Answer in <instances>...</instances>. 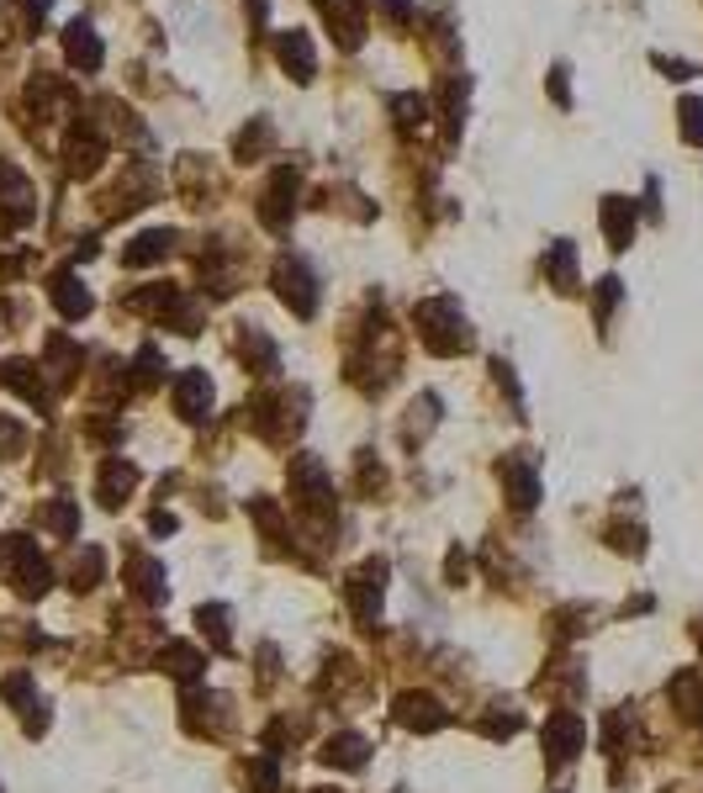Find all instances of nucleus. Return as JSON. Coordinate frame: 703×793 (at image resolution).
Here are the masks:
<instances>
[{
	"label": "nucleus",
	"instance_id": "a211bd4d",
	"mask_svg": "<svg viewBox=\"0 0 703 793\" xmlns=\"http://www.w3.org/2000/svg\"><path fill=\"white\" fill-rule=\"evenodd\" d=\"M159 667L170 671V677H181V682H191V677H201L207 656H201L196 645H185V641H164V651H159Z\"/></svg>",
	"mask_w": 703,
	"mask_h": 793
},
{
	"label": "nucleus",
	"instance_id": "6e6552de",
	"mask_svg": "<svg viewBox=\"0 0 703 793\" xmlns=\"http://www.w3.org/2000/svg\"><path fill=\"white\" fill-rule=\"evenodd\" d=\"M392 720L407 725V731H439V725H450V709L434 699V693H397Z\"/></svg>",
	"mask_w": 703,
	"mask_h": 793
},
{
	"label": "nucleus",
	"instance_id": "c756f323",
	"mask_svg": "<svg viewBox=\"0 0 703 793\" xmlns=\"http://www.w3.org/2000/svg\"><path fill=\"white\" fill-rule=\"evenodd\" d=\"M682 138L703 143V101H682Z\"/></svg>",
	"mask_w": 703,
	"mask_h": 793
},
{
	"label": "nucleus",
	"instance_id": "a878e982",
	"mask_svg": "<svg viewBox=\"0 0 703 793\" xmlns=\"http://www.w3.org/2000/svg\"><path fill=\"white\" fill-rule=\"evenodd\" d=\"M101 572H106V555H101V550H80V555H74V587H95Z\"/></svg>",
	"mask_w": 703,
	"mask_h": 793
},
{
	"label": "nucleus",
	"instance_id": "f8f14e48",
	"mask_svg": "<svg viewBox=\"0 0 703 793\" xmlns=\"http://www.w3.org/2000/svg\"><path fill=\"white\" fill-rule=\"evenodd\" d=\"M138 487V466L132 460H106L101 466V482H95V497L106 503V508H123L127 492Z\"/></svg>",
	"mask_w": 703,
	"mask_h": 793
},
{
	"label": "nucleus",
	"instance_id": "f3484780",
	"mask_svg": "<svg viewBox=\"0 0 703 793\" xmlns=\"http://www.w3.org/2000/svg\"><path fill=\"white\" fill-rule=\"evenodd\" d=\"M366 735H329V740H323V762L329 767H344V772H360V767H366Z\"/></svg>",
	"mask_w": 703,
	"mask_h": 793
},
{
	"label": "nucleus",
	"instance_id": "b1692460",
	"mask_svg": "<svg viewBox=\"0 0 703 793\" xmlns=\"http://www.w3.org/2000/svg\"><path fill=\"white\" fill-rule=\"evenodd\" d=\"M37 524L54 529L59 540H74V535H80V508H74V503H43V508H37Z\"/></svg>",
	"mask_w": 703,
	"mask_h": 793
},
{
	"label": "nucleus",
	"instance_id": "4be33fe9",
	"mask_svg": "<svg viewBox=\"0 0 703 793\" xmlns=\"http://www.w3.org/2000/svg\"><path fill=\"white\" fill-rule=\"evenodd\" d=\"M196 624H201V635H207L217 651H233V613L222 609V604H201Z\"/></svg>",
	"mask_w": 703,
	"mask_h": 793
},
{
	"label": "nucleus",
	"instance_id": "39448f33",
	"mask_svg": "<svg viewBox=\"0 0 703 793\" xmlns=\"http://www.w3.org/2000/svg\"><path fill=\"white\" fill-rule=\"evenodd\" d=\"M497 482H503V492H508V503L519 508V514H529L534 503H540V476H534V460L523 456H503L497 460Z\"/></svg>",
	"mask_w": 703,
	"mask_h": 793
},
{
	"label": "nucleus",
	"instance_id": "6ab92c4d",
	"mask_svg": "<svg viewBox=\"0 0 703 793\" xmlns=\"http://www.w3.org/2000/svg\"><path fill=\"white\" fill-rule=\"evenodd\" d=\"M0 381H5L11 392H22V396H27V402L37 407V413L48 407V387H43V376H32L27 360H11V366L0 370Z\"/></svg>",
	"mask_w": 703,
	"mask_h": 793
},
{
	"label": "nucleus",
	"instance_id": "473e14b6",
	"mask_svg": "<svg viewBox=\"0 0 703 793\" xmlns=\"http://www.w3.org/2000/svg\"><path fill=\"white\" fill-rule=\"evenodd\" d=\"M551 95L566 106V69H551Z\"/></svg>",
	"mask_w": 703,
	"mask_h": 793
},
{
	"label": "nucleus",
	"instance_id": "2eb2a0df",
	"mask_svg": "<svg viewBox=\"0 0 703 793\" xmlns=\"http://www.w3.org/2000/svg\"><path fill=\"white\" fill-rule=\"evenodd\" d=\"M603 233H609V249H630V239H635V202L603 196Z\"/></svg>",
	"mask_w": 703,
	"mask_h": 793
},
{
	"label": "nucleus",
	"instance_id": "0eeeda50",
	"mask_svg": "<svg viewBox=\"0 0 703 793\" xmlns=\"http://www.w3.org/2000/svg\"><path fill=\"white\" fill-rule=\"evenodd\" d=\"M540 740H545V757H551V762H572L581 751V740H587V725H581L572 709H555L551 720H545V735H540Z\"/></svg>",
	"mask_w": 703,
	"mask_h": 793
},
{
	"label": "nucleus",
	"instance_id": "412c9836",
	"mask_svg": "<svg viewBox=\"0 0 703 793\" xmlns=\"http://www.w3.org/2000/svg\"><path fill=\"white\" fill-rule=\"evenodd\" d=\"M545 275L555 280V291H577V249L566 244H551V254H545Z\"/></svg>",
	"mask_w": 703,
	"mask_h": 793
},
{
	"label": "nucleus",
	"instance_id": "2f4dec72",
	"mask_svg": "<svg viewBox=\"0 0 703 793\" xmlns=\"http://www.w3.org/2000/svg\"><path fill=\"white\" fill-rule=\"evenodd\" d=\"M381 11H387V16H392V22H407V0H381Z\"/></svg>",
	"mask_w": 703,
	"mask_h": 793
},
{
	"label": "nucleus",
	"instance_id": "393cba45",
	"mask_svg": "<svg viewBox=\"0 0 703 793\" xmlns=\"http://www.w3.org/2000/svg\"><path fill=\"white\" fill-rule=\"evenodd\" d=\"M270 138H276V127H270L265 117H260L254 127H244V133H239V143H233V149L244 153V159H260V153L270 149Z\"/></svg>",
	"mask_w": 703,
	"mask_h": 793
},
{
	"label": "nucleus",
	"instance_id": "9b49d317",
	"mask_svg": "<svg viewBox=\"0 0 703 793\" xmlns=\"http://www.w3.org/2000/svg\"><path fill=\"white\" fill-rule=\"evenodd\" d=\"M667 699H672V709L688 725H703V677L693 667H682L672 682H667Z\"/></svg>",
	"mask_w": 703,
	"mask_h": 793
},
{
	"label": "nucleus",
	"instance_id": "f03ea898",
	"mask_svg": "<svg viewBox=\"0 0 703 793\" xmlns=\"http://www.w3.org/2000/svg\"><path fill=\"white\" fill-rule=\"evenodd\" d=\"M0 561H5V577H11V587L22 598H43L48 593L54 572H48V561L37 555V545H32L27 535H5L0 540Z\"/></svg>",
	"mask_w": 703,
	"mask_h": 793
},
{
	"label": "nucleus",
	"instance_id": "7ed1b4c3",
	"mask_svg": "<svg viewBox=\"0 0 703 793\" xmlns=\"http://www.w3.org/2000/svg\"><path fill=\"white\" fill-rule=\"evenodd\" d=\"M381 593H387V561L370 555V561H360V566L349 572V582H344V598H349V609H355L360 624H370V619L381 613Z\"/></svg>",
	"mask_w": 703,
	"mask_h": 793
},
{
	"label": "nucleus",
	"instance_id": "423d86ee",
	"mask_svg": "<svg viewBox=\"0 0 703 793\" xmlns=\"http://www.w3.org/2000/svg\"><path fill=\"white\" fill-rule=\"evenodd\" d=\"M291 212H297V175H291V170H276V181L265 185V196H260V222H265L270 233H286V228H291Z\"/></svg>",
	"mask_w": 703,
	"mask_h": 793
},
{
	"label": "nucleus",
	"instance_id": "4468645a",
	"mask_svg": "<svg viewBox=\"0 0 703 793\" xmlns=\"http://www.w3.org/2000/svg\"><path fill=\"white\" fill-rule=\"evenodd\" d=\"M170 249H175V228H149V233H138V239L123 249V265H132V271H138V265L164 260Z\"/></svg>",
	"mask_w": 703,
	"mask_h": 793
},
{
	"label": "nucleus",
	"instance_id": "c85d7f7f",
	"mask_svg": "<svg viewBox=\"0 0 703 793\" xmlns=\"http://www.w3.org/2000/svg\"><path fill=\"white\" fill-rule=\"evenodd\" d=\"M613 302H619V280H598V297H592V312H598V329L609 323V312H613Z\"/></svg>",
	"mask_w": 703,
	"mask_h": 793
},
{
	"label": "nucleus",
	"instance_id": "f257e3e1",
	"mask_svg": "<svg viewBox=\"0 0 703 793\" xmlns=\"http://www.w3.org/2000/svg\"><path fill=\"white\" fill-rule=\"evenodd\" d=\"M413 323H418V338H424L434 355H465L471 349V329L460 318V307L450 297H428V302L413 307Z\"/></svg>",
	"mask_w": 703,
	"mask_h": 793
},
{
	"label": "nucleus",
	"instance_id": "dca6fc26",
	"mask_svg": "<svg viewBox=\"0 0 703 793\" xmlns=\"http://www.w3.org/2000/svg\"><path fill=\"white\" fill-rule=\"evenodd\" d=\"M276 54H280V64L291 69V80H302V85L312 80V69H318V64H312V43H307V32H280Z\"/></svg>",
	"mask_w": 703,
	"mask_h": 793
},
{
	"label": "nucleus",
	"instance_id": "1a4fd4ad",
	"mask_svg": "<svg viewBox=\"0 0 703 793\" xmlns=\"http://www.w3.org/2000/svg\"><path fill=\"white\" fill-rule=\"evenodd\" d=\"M123 582H127V593L143 598V604H159V598H164V566H159L153 555H143V550H127Z\"/></svg>",
	"mask_w": 703,
	"mask_h": 793
},
{
	"label": "nucleus",
	"instance_id": "cd10ccee",
	"mask_svg": "<svg viewBox=\"0 0 703 793\" xmlns=\"http://www.w3.org/2000/svg\"><path fill=\"white\" fill-rule=\"evenodd\" d=\"M22 445H27V428L16 418H0V456H22Z\"/></svg>",
	"mask_w": 703,
	"mask_h": 793
},
{
	"label": "nucleus",
	"instance_id": "20e7f679",
	"mask_svg": "<svg viewBox=\"0 0 703 793\" xmlns=\"http://www.w3.org/2000/svg\"><path fill=\"white\" fill-rule=\"evenodd\" d=\"M276 291L297 318H312V312H318V280H312V271H307L302 260H291V254L276 260Z\"/></svg>",
	"mask_w": 703,
	"mask_h": 793
},
{
	"label": "nucleus",
	"instance_id": "aec40b11",
	"mask_svg": "<svg viewBox=\"0 0 703 793\" xmlns=\"http://www.w3.org/2000/svg\"><path fill=\"white\" fill-rule=\"evenodd\" d=\"M434 418H439V396L424 392L413 407H407V424H402V445H424V434L434 428Z\"/></svg>",
	"mask_w": 703,
	"mask_h": 793
},
{
	"label": "nucleus",
	"instance_id": "9d476101",
	"mask_svg": "<svg viewBox=\"0 0 703 793\" xmlns=\"http://www.w3.org/2000/svg\"><path fill=\"white\" fill-rule=\"evenodd\" d=\"M207 407H212V381H207V370H185L181 381H175V413L191 418V424H201Z\"/></svg>",
	"mask_w": 703,
	"mask_h": 793
},
{
	"label": "nucleus",
	"instance_id": "7c9ffc66",
	"mask_svg": "<svg viewBox=\"0 0 703 793\" xmlns=\"http://www.w3.org/2000/svg\"><path fill=\"white\" fill-rule=\"evenodd\" d=\"M445 577H450V587H460V582H465V555H460V550H450V561H445Z\"/></svg>",
	"mask_w": 703,
	"mask_h": 793
},
{
	"label": "nucleus",
	"instance_id": "bb28decb",
	"mask_svg": "<svg viewBox=\"0 0 703 793\" xmlns=\"http://www.w3.org/2000/svg\"><path fill=\"white\" fill-rule=\"evenodd\" d=\"M159 376H164V360H159V349H153V344H143V349H138V360H132V381H138V387H153Z\"/></svg>",
	"mask_w": 703,
	"mask_h": 793
},
{
	"label": "nucleus",
	"instance_id": "72a5a7b5",
	"mask_svg": "<svg viewBox=\"0 0 703 793\" xmlns=\"http://www.w3.org/2000/svg\"><path fill=\"white\" fill-rule=\"evenodd\" d=\"M318 793H329V789H318Z\"/></svg>",
	"mask_w": 703,
	"mask_h": 793
},
{
	"label": "nucleus",
	"instance_id": "5701e85b",
	"mask_svg": "<svg viewBox=\"0 0 703 793\" xmlns=\"http://www.w3.org/2000/svg\"><path fill=\"white\" fill-rule=\"evenodd\" d=\"M64 48H69V59L80 64V69H101V43H95V32L85 22H74V27L64 32Z\"/></svg>",
	"mask_w": 703,
	"mask_h": 793
},
{
	"label": "nucleus",
	"instance_id": "ddd939ff",
	"mask_svg": "<svg viewBox=\"0 0 703 793\" xmlns=\"http://www.w3.org/2000/svg\"><path fill=\"white\" fill-rule=\"evenodd\" d=\"M48 297H54V307H59L64 318H85V312H91V291H85L69 271L48 275Z\"/></svg>",
	"mask_w": 703,
	"mask_h": 793
}]
</instances>
